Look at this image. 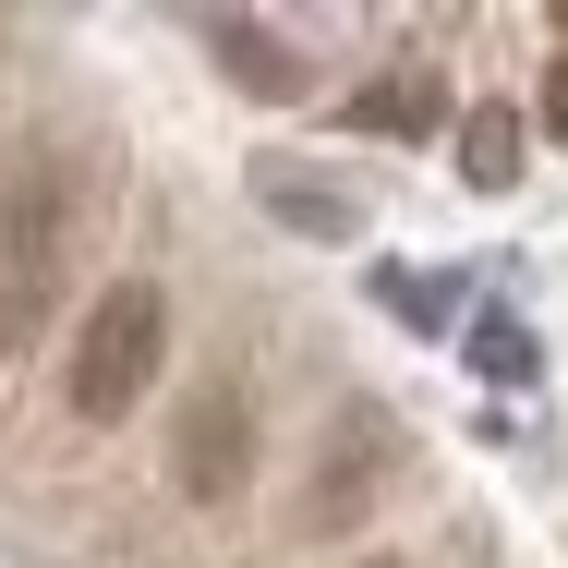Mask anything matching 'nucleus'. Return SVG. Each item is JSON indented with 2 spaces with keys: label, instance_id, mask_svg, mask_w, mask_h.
I'll list each match as a JSON object with an SVG mask.
<instances>
[{
  "label": "nucleus",
  "instance_id": "1",
  "mask_svg": "<svg viewBox=\"0 0 568 568\" xmlns=\"http://www.w3.org/2000/svg\"><path fill=\"white\" fill-rule=\"evenodd\" d=\"M85 194L98 182H85V145L61 121H24L0 145V363H24L61 327L73 266H85Z\"/></svg>",
  "mask_w": 568,
  "mask_h": 568
},
{
  "label": "nucleus",
  "instance_id": "2",
  "mask_svg": "<svg viewBox=\"0 0 568 568\" xmlns=\"http://www.w3.org/2000/svg\"><path fill=\"white\" fill-rule=\"evenodd\" d=\"M170 363H182V291H170L158 254H133L61 327V412L85 436H121V424H145V399L170 387Z\"/></svg>",
  "mask_w": 568,
  "mask_h": 568
},
{
  "label": "nucleus",
  "instance_id": "3",
  "mask_svg": "<svg viewBox=\"0 0 568 568\" xmlns=\"http://www.w3.org/2000/svg\"><path fill=\"white\" fill-rule=\"evenodd\" d=\"M254 471H266V375L219 351L194 387H182V412H170V496L194 508V520H230L242 496H254Z\"/></svg>",
  "mask_w": 568,
  "mask_h": 568
},
{
  "label": "nucleus",
  "instance_id": "4",
  "mask_svg": "<svg viewBox=\"0 0 568 568\" xmlns=\"http://www.w3.org/2000/svg\"><path fill=\"white\" fill-rule=\"evenodd\" d=\"M375 471H387V412H339V424L315 436L303 496H291V532H351V520L375 508Z\"/></svg>",
  "mask_w": 568,
  "mask_h": 568
},
{
  "label": "nucleus",
  "instance_id": "5",
  "mask_svg": "<svg viewBox=\"0 0 568 568\" xmlns=\"http://www.w3.org/2000/svg\"><path fill=\"white\" fill-rule=\"evenodd\" d=\"M459 170H471L484 194H508V182H520V110H471L459 121Z\"/></svg>",
  "mask_w": 568,
  "mask_h": 568
},
{
  "label": "nucleus",
  "instance_id": "6",
  "mask_svg": "<svg viewBox=\"0 0 568 568\" xmlns=\"http://www.w3.org/2000/svg\"><path fill=\"white\" fill-rule=\"evenodd\" d=\"M545 133L568 145V49H557V73H545Z\"/></svg>",
  "mask_w": 568,
  "mask_h": 568
},
{
  "label": "nucleus",
  "instance_id": "7",
  "mask_svg": "<svg viewBox=\"0 0 568 568\" xmlns=\"http://www.w3.org/2000/svg\"><path fill=\"white\" fill-rule=\"evenodd\" d=\"M351 568H412V557H351Z\"/></svg>",
  "mask_w": 568,
  "mask_h": 568
}]
</instances>
